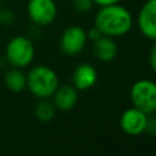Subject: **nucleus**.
Wrapping results in <instances>:
<instances>
[{
  "label": "nucleus",
  "instance_id": "obj_9",
  "mask_svg": "<svg viewBox=\"0 0 156 156\" xmlns=\"http://www.w3.org/2000/svg\"><path fill=\"white\" fill-rule=\"evenodd\" d=\"M98 82V71L90 63L78 65L72 74V85L78 91H84L93 88Z\"/></svg>",
  "mask_w": 156,
  "mask_h": 156
},
{
  "label": "nucleus",
  "instance_id": "obj_8",
  "mask_svg": "<svg viewBox=\"0 0 156 156\" xmlns=\"http://www.w3.org/2000/svg\"><path fill=\"white\" fill-rule=\"evenodd\" d=\"M138 28L144 37L156 41V0H146L139 10Z\"/></svg>",
  "mask_w": 156,
  "mask_h": 156
},
{
  "label": "nucleus",
  "instance_id": "obj_4",
  "mask_svg": "<svg viewBox=\"0 0 156 156\" xmlns=\"http://www.w3.org/2000/svg\"><path fill=\"white\" fill-rule=\"evenodd\" d=\"M132 105L145 113L156 112V82L139 79L133 83L129 91Z\"/></svg>",
  "mask_w": 156,
  "mask_h": 156
},
{
  "label": "nucleus",
  "instance_id": "obj_17",
  "mask_svg": "<svg viewBox=\"0 0 156 156\" xmlns=\"http://www.w3.org/2000/svg\"><path fill=\"white\" fill-rule=\"evenodd\" d=\"M149 65H150L151 71L156 76V43L152 45V48L150 50V54H149Z\"/></svg>",
  "mask_w": 156,
  "mask_h": 156
},
{
  "label": "nucleus",
  "instance_id": "obj_14",
  "mask_svg": "<svg viewBox=\"0 0 156 156\" xmlns=\"http://www.w3.org/2000/svg\"><path fill=\"white\" fill-rule=\"evenodd\" d=\"M94 2L93 0H73V7L79 13H87L91 10Z\"/></svg>",
  "mask_w": 156,
  "mask_h": 156
},
{
  "label": "nucleus",
  "instance_id": "obj_13",
  "mask_svg": "<svg viewBox=\"0 0 156 156\" xmlns=\"http://www.w3.org/2000/svg\"><path fill=\"white\" fill-rule=\"evenodd\" d=\"M34 115L40 122H50L56 115V107L49 99H40L34 108Z\"/></svg>",
  "mask_w": 156,
  "mask_h": 156
},
{
  "label": "nucleus",
  "instance_id": "obj_5",
  "mask_svg": "<svg viewBox=\"0 0 156 156\" xmlns=\"http://www.w3.org/2000/svg\"><path fill=\"white\" fill-rule=\"evenodd\" d=\"M27 13L34 24L49 26L57 16V5L55 0H28Z\"/></svg>",
  "mask_w": 156,
  "mask_h": 156
},
{
  "label": "nucleus",
  "instance_id": "obj_11",
  "mask_svg": "<svg viewBox=\"0 0 156 156\" xmlns=\"http://www.w3.org/2000/svg\"><path fill=\"white\" fill-rule=\"evenodd\" d=\"M93 52L95 57L101 62H111L115 60L118 52V45L113 38L101 35L93 41Z\"/></svg>",
  "mask_w": 156,
  "mask_h": 156
},
{
  "label": "nucleus",
  "instance_id": "obj_12",
  "mask_svg": "<svg viewBox=\"0 0 156 156\" xmlns=\"http://www.w3.org/2000/svg\"><path fill=\"white\" fill-rule=\"evenodd\" d=\"M4 83L6 88L12 93H21L27 87V77L22 68L12 67L4 76Z\"/></svg>",
  "mask_w": 156,
  "mask_h": 156
},
{
  "label": "nucleus",
  "instance_id": "obj_15",
  "mask_svg": "<svg viewBox=\"0 0 156 156\" xmlns=\"http://www.w3.org/2000/svg\"><path fill=\"white\" fill-rule=\"evenodd\" d=\"M145 133H149L151 135H155L156 134V116H154V113H149L147 115Z\"/></svg>",
  "mask_w": 156,
  "mask_h": 156
},
{
  "label": "nucleus",
  "instance_id": "obj_20",
  "mask_svg": "<svg viewBox=\"0 0 156 156\" xmlns=\"http://www.w3.org/2000/svg\"><path fill=\"white\" fill-rule=\"evenodd\" d=\"M0 5H1V0H0Z\"/></svg>",
  "mask_w": 156,
  "mask_h": 156
},
{
  "label": "nucleus",
  "instance_id": "obj_19",
  "mask_svg": "<svg viewBox=\"0 0 156 156\" xmlns=\"http://www.w3.org/2000/svg\"><path fill=\"white\" fill-rule=\"evenodd\" d=\"M94 5H98L100 7L102 6H108V5H113V4H118L119 0H93Z\"/></svg>",
  "mask_w": 156,
  "mask_h": 156
},
{
  "label": "nucleus",
  "instance_id": "obj_1",
  "mask_svg": "<svg viewBox=\"0 0 156 156\" xmlns=\"http://www.w3.org/2000/svg\"><path fill=\"white\" fill-rule=\"evenodd\" d=\"M94 26L102 35L111 38L127 34L133 27V17L128 9L118 4L102 6L95 15Z\"/></svg>",
  "mask_w": 156,
  "mask_h": 156
},
{
  "label": "nucleus",
  "instance_id": "obj_18",
  "mask_svg": "<svg viewBox=\"0 0 156 156\" xmlns=\"http://www.w3.org/2000/svg\"><path fill=\"white\" fill-rule=\"evenodd\" d=\"M101 35H102L101 32H100L95 26H94L93 28H90V29L87 32V37H88V39H90V40H93V41L96 40L98 38H100Z\"/></svg>",
  "mask_w": 156,
  "mask_h": 156
},
{
  "label": "nucleus",
  "instance_id": "obj_2",
  "mask_svg": "<svg viewBox=\"0 0 156 156\" xmlns=\"http://www.w3.org/2000/svg\"><path fill=\"white\" fill-rule=\"evenodd\" d=\"M27 89L37 99H49L60 85L57 73L49 66L38 65L29 69L26 74Z\"/></svg>",
  "mask_w": 156,
  "mask_h": 156
},
{
  "label": "nucleus",
  "instance_id": "obj_3",
  "mask_svg": "<svg viewBox=\"0 0 156 156\" xmlns=\"http://www.w3.org/2000/svg\"><path fill=\"white\" fill-rule=\"evenodd\" d=\"M34 55V44L30 38L24 35H16L11 38L5 49V57L11 67L24 68L29 66Z\"/></svg>",
  "mask_w": 156,
  "mask_h": 156
},
{
  "label": "nucleus",
  "instance_id": "obj_10",
  "mask_svg": "<svg viewBox=\"0 0 156 156\" xmlns=\"http://www.w3.org/2000/svg\"><path fill=\"white\" fill-rule=\"evenodd\" d=\"M52 102L56 110L71 111L78 102V90L73 85H58L52 94Z\"/></svg>",
  "mask_w": 156,
  "mask_h": 156
},
{
  "label": "nucleus",
  "instance_id": "obj_16",
  "mask_svg": "<svg viewBox=\"0 0 156 156\" xmlns=\"http://www.w3.org/2000/svg\"><path fill=\"white\" fill-rule=\"evenodd\" d=\"M13 22V13L9 9L0 10V23L2 24H10Z\"/></svg>",
  "mask_w": 156,
  "mask_h": 156
},
{
  "label": "nucleus",
  "instance_id": "obj_7",
  "mask_svg": "<svg viewBox=\"0 0 156 156\" xmlns=\"http://www.w3.org/2000/svg\"><path fill=\"white\" fill-rule=\"evenodd\" d=\"M146 121H147V113L133 106L130 108H127L122 113L119 118V126L121 129L127 135L136 136L145 133Z\"/></svg>",
  "mask_w": 156,
  "mask_h": 156
},
{
  "label": "nucleus",
  "instance_id": "obj_6",
  "mask_svg": "<svg viewBox=\"0 0 156 156\" xmlns=\"http://www.w3.org/2000/svg\"><path fill=\"white\" fill-rule=\"evenodd\" d=\"M88 41L87 30L77 24L67 27L60 38V48L63 54L68 56H76L83 51Z\"/></svg>",
  "mask_w": 156,
  "mask_h": 156
}]
</instances>
